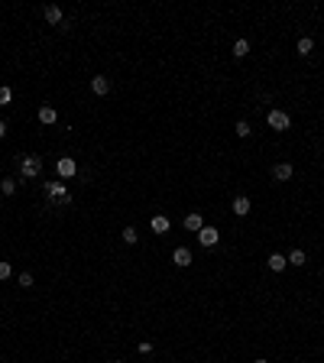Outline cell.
Returning a JSON list of instances; mask_svg holds the SVG:
<instances>
[{
	"mask_svg": "<svg viewBox=\"0 0 324 363\" xmlns=\"http://www.w3.org/2000/svg\"><path fill=\"white\" fill-rule=\"evenodd\" d=\"M45 198H52L55 204H72V191L62 182H45Z\"/></svg>",
	"mask_w": 324,
	"mask_h": 363,
	"instance_id": "6da1fadb",
	"label": "cell"
},
{
	"mask_svg": "<svg viewBox=\"0 0 324 363\" xmlns=\"http://www.w3.org/2000/svg\"><path fill=\"white\" fill-rule=\"evenodd\" d=\"M42 172V159L39 156H20V175L23 179H36Z\"/></svg>",
	"mask_w": 324,
	"mask_h": 363,
	"instance_id": "7a4b0ae2",
	"label": "cell"
},
{
	"mask_svg": "<svg viewBox=\"0 0 324 363\" xmlns=\"http://www.w3.org/2000/svg\"><path fill=\"white\" fill-rule=\"evenodd\" d=\"M55 172L62 175V179H72L78 172V162H75L72 156H59V162H55Z\"/></svg>",
	"mask_w": 324,
	"mask_h": 363,
	"instance_id": "3957f363",
	"label": "cell"
},
{
	"mask_svg": "<svg viewBox=\"0 0 324 363\" xmlns=\"http://www.w3.org/2000/svg\"><path fill=\"white\" fill-rule=\"evenodd\" d=\"M266 123H269L272 130H288V123H292V117H288L285 110H269V117H266Z\"/></svg>",
	"mask_w": 324,
	"mask_h": 363,
	"instance_id": "277c9868",
	"label": "cell"
},
{
	"mask_svg": "<svg viewBox=\"0 0 324 363\" xmlns=\"http://www.w3.org/2000/svg\"><path fill=\"white\" fill-rule=\"evenodd\" d=\"M217 240H221V234H217L214 227H201L198 230V243L201 246H217Z\"/></svg>",
	"mask_w": 324,
	"mask_h": 363,
	"instance_id": "5b68a950",
	"label": "cell"
},
{
	"mask_svg": "<svg viewBox=\"0 0 324 363\" xmlns=\"http://www.w3.org/2000/svg\"><path fill=\"white\" fill-rule=\"evenodd\" d=\"M91 91H94V94H101V98H104V94H110V78H107V75H94V78H91Z\"/></svg>",
	"mask_w": 324,
	"mask_h": 363,
	"instance_id": "8992f818",
	"label": "cell"
},
{
	"mask_svg": "<svg viewBox=\"0 0 324 363\" xmlns=\"http://www.w3.org/2000/svg\"><path fill=\"white\" fill-rule=\"evenodd\" d=\"M172 263L182 266V269H185V266H191V250H188V246H175V253H172Z\"/></svg>",
	"mask_w": 324,
	"mask_h": 363,
	"instance_id": "52a82bcc",
	"label": "cell"
},
{
	"mask_svg": "<svg viewBox=\"0 0 324 363\" xmlns=\"http://www.w3.org/2000/svg\"><path fill=\"white\" fill-rule=\"evenodd\" d=\"M230 208H234V214H237V218H246V214H250V208H253V204H250V198H246V195H237V198H234V204H230Z\"/></svg>",
	"mask_w": 324,
	"mask_h": 363,
	"instance_id": "ba28073f",
	"label": "cell"
},
{
	"mask_svg": "<svg viewBox=\"0 0 324 363\" xmlns=\"http://www.w3.org/2000/svg\"><path fill=\"white\" fill-rule=\"evenodd\" d=\"M45 20H49L52 26H62V23H65V13H62V7H55V3H49V7H45Z\"/></svg>",
	"mask_w": 324,
	"mask_h": 363,
	"instance_id": "9c48e42d",
	"label": "cell"
},
{
	"mask_svg": "<svg viewBox=\"0 0 324 363\" xmlns=\"http://www.w3.org/2000/svg\"><path fill=\"white\" fill-rule=\"evenodd\" d=\"M272 179H276V182H288V179H292V162H279L276 169H272Z\"/></svg>",
	"mask_w": 324,
	"mask_h": 363,
	"instance_id": "30bf717a",
	"label": "cell"
},
{
	"mask_svg": "<svg viewBox=\"0 0 324 363\" xmlns=\"http://www.w3.org/2000/svg\"><path fill=\"white\" fill-rule=\"evenodd\" d=\"M55 120H59L55 107L52 104H42V107H39V123H55Z\"/></svg>",
	"mask_w": 324,
	"mask_h": 363,
	"instance_id": "8fae6325",
	"label": "cell"
},
{
	"mask_svg": "<svg viewBox=\"0 0 324 363\" xmlns=\"http://www.w3.org/2000/svg\"><path fill=\"white\" fill-rule=\"evenodd\" d=\"M266 263H269V269H272V272H282V269H285V266H288V260H285V256H282V253H272L269 260H266Z\"/></svg>",
	"mask_w": 324,
	"mask_h": 363,
	"instance_id": "7c38bea8",
	"label": "cell"
},
{
	"mask_svg": "<svg viewBox=\"0 0 324 363\" xmlns=\"http://www.w3.org/2000/svg\"><path fill=\"white\" fill-rule=\"evenodd\" d=\"M169 227H172V221L165 218V214H159V218H153V230H156V234H169Z\"/></svg>",
	"mask_w": 324,
	"mask_h": 363,
	"instance_id": "4fadbf2b",
	"label": "cell"
},
{
	"mask_svg": "<svg viewBox=\"0 0 324 363\" xmlns=\"http://www.w3.org/2000/svg\"><path fill=\"white\" fill-rule=\"evenodd\" d=\"M201 227H204V221H201V214H188V218H185V230H195V234H198Z\"/></svg>",
	"mask_w": 324,
	"mask_h": 363,
	"instance_id": "5bb4252c",
	"label": "cell"
},
{
	"mask_svg": "<svg viewBox=\"0 0 324 363\" xmlns=\"http://www.w3.org/2000/svg\"><path fill=\"white\" fill-rule=\"evenodd\" d=\"M285 260H288V263H292V266H305V263H308V256H305V250H292V253H288V256H285Z\"/></svg>",
	"mask_w": 324,
	"mask_h": 363,
	"instance_id": "9a60e30c",
	"label": "cell"
},
{
	"mask_svg": "<svg viewBox=\"0 0 324 363\" xmlns=\"http://www.w3.org/2000/svg\"><path fill=\"white\" fill-rule=\"evenodd\" d=\"M295 49H298V55H311V49H315V42H311V39H308V36H302V39H298V45H295Z\"/></svg>",
	"mask_w": 324,
	"mask_h": 363,
	"instance_id": "2e32d148",
	"label": "cell"
},
{
	"mask_svg": "<svg viewBox=\"0 0 324 363\" xmlns=\"http://www.w3.org/2000/svg\"><path fill=\"white\" fill-rule=\"evenodd\" d=\"M234 55H237V59L250 55V42H246V39H237V42H234Z\"/></svg>",
	"mask_w": 324,
	"mask_h": 363,
	"instance_id": "e0dca14e",
	"label": "cell"
},
{
	"mask_svg": "<svg viewBox=\"0 0 324 363\" xmlns=\"http://www.w3.org/2000/svg\"><path fill=\"white\" fill-rule=\"evenodd\" d=\"M0 191H3V195L10 198V195L17 191V182H13V179H0Z\"/></svg>",
	"mask_w": 324,
	"mask_h": 363,
	"instance_id": "ac0fdd59",
	"label": "cell"
},
{
	"mask_svg": "<svg viewBox=\"0 0 324 363\" xmlns=\"http://www.w3.org/2000/svg\"><path fill=\"white\" fill-rule=\"evenodd\" d=\"M120 237H123V243H130V246H133L140 234H136V227H123V234H120Z\"/></svg>",
	"mask_w": 324,
	"mask_h": 363,
	"instance_id": "d6986e66",
	"label": "cell"
},
{
	"mask_svg": "<svg viewBox=\"0 0 324 363\" xmlns=\"http://www.w3.org/2000/svg\"><path fill=\"white\" fill-rule=\"evenodd\" d=\"M10 276H13V266L7 260H0V279H10Z\"/></svg>",
	"mask_w": 324,
	"mask_h": 363,
	"instance_id": "ffe728a7",
	"label": "cell"
},
{
	"mask_svg": "<svg viewBox=\"0 0 324 363\" xmlns=\"http://www.w3.org/2000/svg\"><path fill=\"white\" fill-rule=\"evenodd\" d=\"M10 101H13V91H10V88H0V107H7Z\"/></svg>",
	"mask_w": 324,
	"mask_h": 363,
	"instance_id": "44dd1931",
	"label": "cell"
},
{
	"mask_svg": "<svg viewBox=\"0 0 324 363\" xmlns=\"http://www.w3.org/2000/svg\"><path fill=\"white\" fill-rule=\"evenodd\" d=\"M253 130H250V123L246 120H237V136H250Z\"/></svg>",
	"mask_w": 324,
	"mask_h": 363,
	"instance_id": "7402d4cb",
	"label": "cell"
},
{
	"mask_svg": "<svg viewBox=\"0 0 324 363\" xmlns=\"http://www.w3.org/2000/svg\"><path fill=\"white\" fill-rule=\"evenodd\" d=\"M20 285H23V289H33V272H20Z\"/></svg>",
	"mask_w": 324,
	"mask_h": 363,
	"instance_id": "603a6c76",
	"label": "cell"
},
{
	"mask_svg": "<svg viewBox=\"0 0 324 363\" xmlns=\"http://www.w3.org/2000/svg\"><path fill=\"white\" fill-rule=\"evenodd\" d=\"M3 136H7V123H3V120H0V140H3Z\"/></svg>",
	"mask_w": 324,
	"mask_h": 363,
	"instance_id": "cb8c5ba5",
	"label": "cell"
},
{
	"mask_svg": "<svg viewBox=\"0 0 324 363\" xmlns=\"http://www.w3.org/2000/svg\"><path fill=\"white\" fill-rule=\"evenodd\" d=\"M253 363H266V360H263V357H260V360H253Z\"/></svg>",
	"mask_w": 324,
	"mask_h": 363,
	"instance_id": "d4e9b609",
	"label": "cell"
},
{
	"mask_svg": "<svg viewBox=\"0 0 324 363\" xmlns=\"http://www.w3.org/2000/svg\"><path fill=\"white\" fill-rule=\"evenodd\" d=\"M117 363H120V360H117Z\"/></svg>",
	"mask_w": 324,
	"mask_h": 363,
	"instance_id": "484cf974",
	"label": "cell"
}]
</instances>
